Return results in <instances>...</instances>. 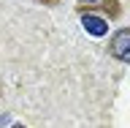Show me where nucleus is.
<instances>
[{
    "instance_id": "5",
    "label": "nucleus",
    "mask_w": 130,
    "mask_h": 128,
    "mask_svg": "<svg viewBox=\"0 0 130 128\" xmlns=\"http://www.w3.org/2000/svg\"><path fill=\"white\" fill-rule=\"evenodd\" d=\"M81 3H87V6H95V3H100V0H81Z\"/></svg>"
},
{
    "instance_id": "2",
    "label": "nucleus",
    "mask_w": 130,
    "mask_h": 128,
    "mask_svg": "<svg viewBox=\"0 0 130 128\" xmlns=\"http://www.w3.org/2000/svg\"><path fill=\"white\" fill-rule=\"evenodd\" d=\"M81 25H84V30H87L89 36H95V38H100V36L108 33V22H106L103 16H95V14H84L81 16Z\"/></svg>"
},
{
    "instance_id": "1",
    "label": "nucleus",
    "mask_w": 130,
    "mask_h": 128,
    "mask_svg": "<svg viewBox=\"0 0 130 128\" xmlns=\"http://www.w3.org/2000/svg\"><path fill=\"white\" fill-rule=\"evenodd\" d=\"M108 52H111L114 60L130 65V27H122V30H117L111 36V41H108Z\"/></svg>"
},
{
    "instance_id": "4",
    "label": "nucleus",
    "mask_w": 130,
    "mask_h": 128,
    "mask_svg": "<svg viewBox=\"0 0 130 128\" xmlns=\"http://www.w3.org/2000/svg\"><path fill=\"white\" fill-rule=\"evenodd\" d=\"M38 3H43V6H57L60 0H38Z\"/></svg>"
},
{
    "instance_id": "3",
    "label": "nucleus",
    "mask_w": 130,
    "mask_h": 128,
    "mask_svg": "<svg viewBox=\"0 0 130 128\" xmlns=\"http://www.w3.org/2000/svg\"><path fill=\"white\" fill-rule=\"evenodd\" d=\"M100 6H103V11L111 16V19H117V16H119V0H103Z\"/></svg>"
}]
</instances>
